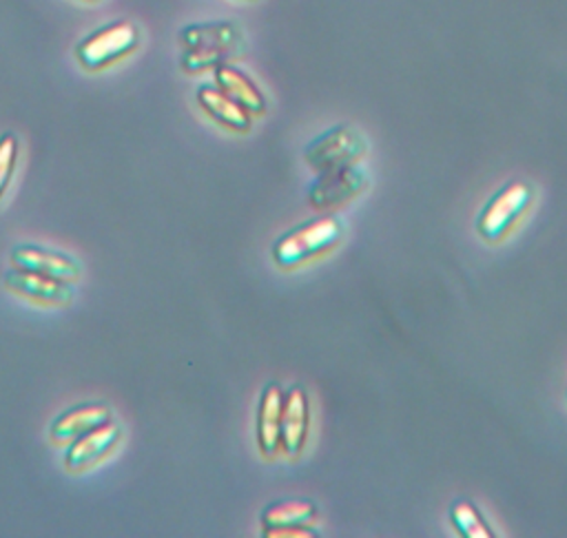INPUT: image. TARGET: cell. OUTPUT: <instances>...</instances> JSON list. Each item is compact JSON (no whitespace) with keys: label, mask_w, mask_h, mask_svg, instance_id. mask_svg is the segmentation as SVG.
Wrapping results in <instances>:
<instances>
[{"label":"cell","mask_w":567,"mask_h":538,"mask_svg":"<svg viewBox=\"0 0 567 538\" xmlns=\"http://www.w3.org/2000/svg\"><path fill=\"white\" fill-rule=\"evenodd\" d=\"M450 523L463 538H489L494 536L481 511L470 500H456L450 509Z\"/></svg>","instance_id":"cell-16"},{"label":"cell","mask_w":567,"mask_h":538,"mask_svg":"<svg viewBox=\"0 0 567 538\" xmlns=\"http://www.w3.org/2000/svg\"><path fill=\"white\" fill-rule=\"evenodd\" d=\"M182 44L186 49L197 46H241V35L230 22H208L190 24L182 31Z\"/></svg>","instance_id":"cell-15"},{"label":"cell","mask_w":567,"mask_h":538,"mask_svg":"<svg viewBox=\"0 0 567 538\" xmlns=\"http://www.w3.org/2000/svg\"><path fill=\"white\" fill-rule=\"evenodd\" d=\"M281 407H284V392H281V387L275 381L266 383V387L261 390V396H259L257 423H255L257 445H259V452L266 458H275L277 452L281 449V443H279Z\"/></svg>","instance_id":"cell-10"},{"label":"cell","mask_w":567,"mask_h":538,"mask_svg":"<svg viewBox=\"0 0 567 538\" xmlns=\"http://www.w3.org/2000/svg\"><path fill=\"white\" fill-rule=\"evenodd\" d=\"M197 102L217 124L237 133L250 131V124H252L250 113L217 86H199Z\"/></svg>","instance_id":"cell-13"},{"label":"cell","mask_w":567,"mask_h":538,"mask_svg":"<svg viewBox=\"0 0 567 538\" xmlns=\"http://www.w3.org/2000/svg\"><path fill=\"white\" fill-rule=\"evenodd\" d=\"M16 159H18V142L11 133H7L0 137V199L11 182Z\"/></svg>","instance_id":"cell-18"},{"label":"cell","mask_w":567,"mask_h":538,"mask_svg":"<svg viewBox=\"0 0 567 538\" xmlns=\"http://www.w3.org/2000/svg\"><path fill=\"white\" fill-rule=\"evenodd\" d=\"M4 286L11 292H16L20 297H27L31 301L44 303V306H66L73 299V292L69 288V283L44 277V275H38V272L20 270V268L11 270L4 277Z\"/></svg>","instance_id":"cell-9"},{"label":"cell","mask_w":567,"mask_h":538,"mask_svg":"<svg viewBox=\"0 0 567 538\" xmlns=\"http://www.w3.org/2000/svg\"><path fill=\"white\" fill-rule=\"evenodd\" d=\"M215 82H217L219 91H224L230 100L241 104L250 115H261L266 111V100H264L261 91L239 69H235L230 64L215 66Z\"/></svg>","instance_id":"cell-14"},{"label":"cell","mask_w":567,"mask_h":538,"mask_svg":"<svg viewBox=\"0 0 567 538\" xmlns=\"http://www.w3.org/2000/svg\"><path fill=\"white\" fill-rule=\"evenodd\" d=\"M122 430L115 423H104L82 436H78L75 441H71L66 454H64V467L71 474H80L84 469H89L91 465H95L97 461H102L106 454L113 452V447L120 443Z\"/></svg>","instance_id":"cell-8"},{"label":"cell","mask_w":567,"mask_h":538,"mask_svg":"<svg viewBox=\"0 0 567 538\" xmlns=\"http://www.w3.org/2000/svg\"><path fill=\"white\" fill-rule=\"evenodd\" d=\"M343 235V224L334 215H321L286 230L272 246V259L279 268H297L332 250Z\"/></svg>","instance_id":"cell-1"},{"label":"cell","mask_w":567,"mask_h":538,"mask_svg":"<svg viewBox=\"0 0 567 538\" xmlns=\"http://www.w3.org/2000/svg\"><path fill=\"white\" fill-rule=\"evenodd\" d=\"M308 425H310V407L308 396L301 385H290L284 392V407H281V425H279V443L284 454L297 458L308 441Z\"/></svg>","instance_id":"cell-7"},{"label":"cell","mask_w":567,"mask_h":538,"mask_svg":"<svg viewBox=\"0 0 567 538\" xmlns=\"http://www.w3.org/2000/svg\"><path fill=\"white\" fill-rule=\"evenodd\" d=\"M111 421V410L102 403H89V405H78L69 412H64L55 423L51 425L49 434L53 443H71L78 436L104 425Z\"/></svg>","instance_id":"cell-12"},{"label":"cell","mask_w":567,"mask_h":538,"mask_svg":"<svg viewBox=\"0 0 567 538\" xmlns=\"http://www.w3.org/2000/svg\"><path fill=\"white\" fill-rule=\"evenodd\" d=\"M317 516V505L312 500L303 498H284L277 503H270L261 516V529L264 536L279 538V536H317V531L310 527V523Z\"/></svg>","instance_id":"cell-6"},{"label":"cell","mask_w":567,"mask_h":538,"mask_svg":"<svg viewBox=\"0 0 567 538\" xmlns=\"http://www.w3.org/2000/svg\"><path fill=\"white\" fill-rule=\"evenodd\" d=\"M534 199V188L525 182H512L498 188L481 208L476 230L485 241H501L523 217Z\"/></svg>","instance_id":"cell-2"},{"label":"cell","mask_w":567,"mask_h":538,"mask_svg":"<svg viewBox=\"0 0 567 538\" xmlns=\"http://www.w3.org/2000/svg\"><path fill=\"white\" fill-rule=\"evenodd\" d=\"M365 184L368 173L357 162L330 170H319L308 188V201L317 210L337 208L357 197Z\"/></svg>","instance_id":"cell-5"},{"label":"cell","mask_w":567,"mask_h":538,"mask_svg":"<svg viewBox=\"0 0 567 538\" xmlns=\"http://www.w3.org/2000/svg\"><path fill=\"white\" fill-rule=\"evenodd\" d=\"M365 153V139L361 133L348 124H337L326 133L317 135L306 148L303 159L310 168L330 170L339 166H348L361 159Z\"/></svg>","instance_id":"cell-3"},{"label":"cell","mask_w":567,"mask_h":538,"mask_svg":"<svg viewBox=\"0 0 567 538\" xmlns=\"http://www.w3.org/2000/svg\"><path fill=\"white\" fill-rule=\"evenodd\" d=\"M137 38L140 33L133 22H113L82 40L75 49V55L84 69L97 71L131 53L137 44Z\"/></svg>","instance_id":"cell-4"},{"label":"cell","mask_w":567,"mask_h":538,"mask_svg":"<svg viewBox=\"0 0 567 538\" xmlns=\"http://www.w3.org/2000/svg\"><path fill=\"white\" fill-rule=\"evenodd\" d=\"M11 263L20 270H29V272H38L58 281H75L80 277V266L71 259L64 257L60 252H51V250H42L35 246H18L11 252Z\"/></svg>","instance_id":"cell-11"},{"label":"cell","mask_w":567,"mask_h":538,"mask_svg":"<svg viewBox=\"0 0 567 538\" xmlns=\"http://www.w3.org/2000/svg\"><path fill=\"white\" fill-rule=\"evenodd\" d=\"M241 46H197V49H186L182 58V66L188 73H199L206 69H215L219 64H226L235 55H239Z\"/></svg>","instance_id":"cell-17"}]
</instances>
